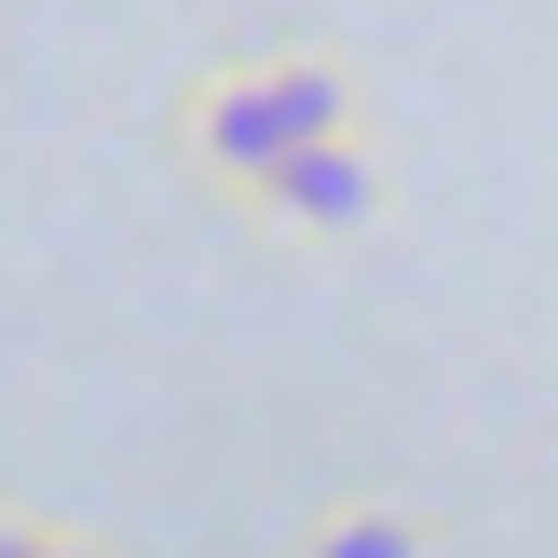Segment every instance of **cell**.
Segmentation results:
<instances>
[{"instance_id":"6da1fadb","label":"cell","mask_w":558,"mask_h":558,"mask_svg":"<svg viewBox=\"0 0 558 558\" xmlns=\"http://www.w3.org/2000/svg\"><path fill=\"white\" fill-rule=\"evenodd\" d=\"M327 136H354V69L314 54V41L218 54V69H191L178 96H163V163H178L191 191H218L232 218L259 205L300 150H327Z\"/></svg>"},{"instance_id":"7a4b0ae2","label":"cell","mask_w":558,"mask_h":558,"mask_svg":"<svg viewBox=\"0 0 558 558\" xmlns=\"http://www.w3.org/2000/svg\"><path fill=\"white\" fill-rule=\"evenodd\" d=\"M245 218H259V232H300V245L368 232V218H381V150H368V136H327V150H300Z\"/></svg>"},{"instance_id":"3957f363","label":"cell","mask_w":558,"mask_h":558,"mask_svg":"<svg viewBox=\"0 0 558 558\" xmlns=\"http://www.w3.org/2000/svg\"><path fill=\"white\" fill-rule=\"evenodd\" d=\"M436 545H450V518L409 505V490H341L287 532V558H436Z\"/></svg>"},{"instance_id":"277c9868","label":"cell","mask_w":558,"mask_h":558,"mask_svg":"<svg viewBox=\"0 0 558 558\" xmlns=\"http://www.w3.org/2000/svg\"><path fill=\"white\" fill-rule=\"evenodd\" d=\"M0 558H109V545H96V532H54V518H14Z\"/></svg>"}]
</instances>
